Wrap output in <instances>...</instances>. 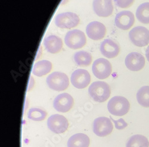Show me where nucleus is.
<instances>
[{"label":"nucleus","instance_id":"9b49d317","mask_svg":"<svg viewBox=\"0 0 149 147\" xmlns=\"http://www.w3.org/2000/svg\"><path fill=\"white\" fill-rule=\"evenodd\" d=\"M74 100L73 97L68 93L57 95L53 101V107L57 112L66 113L73 107Z\"/></svg>","mask_w":149,"mask_h":147},{"label":"nucleus","instance_id":"412c9836","mask_svg":"<svg viewBox=\"0 0 149 147\" xmlns=\"http://www.w3.org/2000/svg\"><path fill=\"white\" fill-rule=\"evenodd\" d=\"M127 147H149L148 139L141 135H135L128 140Z\"/></svg>","mask_w":149,"mask_h":147},{"label":"nucleus","instance_id":"bb28decb","mask_svg":"<svg viewBox=\"0 0 149 147\" xmlns=\"http://www.w3.org/2000/svg\"><path fill=\"white\" fill-rule=\"evenodd\" d=\"M146 56L148 60V62H149V46L147 48L146 50Z\"/></svg>","mask_w":149,"mask_h":147},{"label":"nucleus","instance_id":"dca6fc26","mask_svg":"<svg viewBox=\"0 0 149 147\" xmlns=\"http://www.w3.org/2000/svg\"><path fill=\"white\" fill-rule=\"evenodd\" d=\"M100 51L107 58H113L118 55L120 52V46L115 41L106 39L101 44Z\"/></svg>","mask_w":149,"mask_h":147},{"label":"nucleus","instance_id":"a878e982","mask_svg":"<svg viewBox=\"0 0 149 147\" xmlns=\"http://www.w3.org/2000/svg\"><path fill=\"white\" fill-rule=\"evenodd\" d=\"M110 118L113 121V123H115V128L117 129L122 130V129H125L126 127L128 126V123L123 119H120L118 120H115L111 118V116L110 117Z\"/></svg>","mask_w":149,"mask_h":147},{"label":"nucleus","instance_id":"ddd939ff","mask_svg":"<svg viewBox=\"0 0 149 147\" xmlns=\"http://www.w3.org/2000/svg\"><path fill=\"white\" fill-rule=\"evenodd\" d=\"M93 7L95 13L99 17H109L113 11L112 0H94Z\"/></svg>","mask_w":149,"mask_h":147},{"label":"nucleus","instance_id":"aec40b11","mask_svg":"<svg viewBox=\"0 0 149 147\" xmlns=\"http://www.w3.org/2000/svg\"><path fill=\"white\" fill-rule=\"evenodd\" d=\"M92 55L88 52L81 51L74 55V60L77 64L81 67L88 66L92 62Z\"/></svg>","mask_w":149,"mask_h":147},{"label":"nucleus","instance_id":"20e7f679","mask_svg":"<svg viewBox=\"0 0 149 147\" xmlns=\"http://www.w3.org/2000/svg\"><path fill=\"white\" fill-rule=\"evenodd\" d=\"M129 38L134 45L145 46L149 44V31L143 26L135 27L130 31Z\"/></svg>","mask_w":149,"mask_h":147},{"label":"nucleus","instance_id":"6ab92c4d","mask_svg":"<svg viewBox=\"0 0 149 147\" xmlns=\"http://www.w3.org/2000/svg\"><path fill=\"white\" fill-rule=\"evenodd\" d=\"M52 63L48 60H41L36 63L32 69V73L38 77L47 75L52 69Z\"/></svg>","mask_w":149,"mask_h":147},{"label":"nucleus","instance_id":"5701e85b","mask_svg":"<svg viewBox=\"0 0 149 147\" xmlns=\"http://www.w3.org/2000/svg\"><path fill=\"white\" fill-rule=\"evenodd\" d=\"M136 100L141 106L149 107V86H144L138 91Z\"/></svg>","mask_w":149,"mask_h":147},{"label":"nucleus","instance_id":"f3484780","mask_svg":"<svg viewBox=\"0 0 149 147\" xmlns=\"http://www.w3.org/2000/svg\"><path fill=\"white\" fill-rule=\"evenodd\" d=\"M46 50L52 54L58 53L63 47V42L61 38L56 35H49L44 41Z\"/></svg>","mask_w":149,"mask_h":147},{"label":"nucleus","instance_id":"f03ea898","mask_svg":"<svg viewBox=\"0 0 149 147\" xmlns=\"http://www.w3.org/2000/svg\"><path fill=\"white\" fill-rule=\"evenodd\" d=\"M130 108V104L126 98L115 96L110 100L107 109L110 113L116 116H122L127 114Z\"/></svg>","mask_w":149,"mask_h":147},{"label":"nucleus","instance_id":"2eb2a0df","mask_svg":"<svg viewBox=\"0 0 149 147\" xmlns=\"http://www.w3.org/2000/svg\"><path fill=\"white\" fill-rule=\"evenodd\" d=\"M135 16L130 11H122L118 13L115 19L116 26L123 31L130 29L134 24Z\"/></svg>","mask_w":149,"mask_h":147},{"label":"nucleus","instance_id":"6e6552de","mask_svg":"<svg viewBox=\"0 0 149 147\" xmlns=\"http://www.w3.org/2000/svg\"><path fill=\"white\" fill-rule=\"evenodd\" d=\"M93 132L100 137H105L113 131V126L110 120L106 117L95 119L93 122Z\"/></svg>","mask_w":149,"mask_h":147},{"label":"nucleus","instance_id":"4468645a","mask_svg":"<svg viewBox=\"0 0 149 147\" xmlns=\"http://www.w3.org/2000/svg\"><path fill=\"white\" fill-rule=\"evenodd\" d=\"M86 33L88 37L93 40H101L106 35V28L103 23L94 21L90 23L86 26Z\"/></svg>","mask_w":149,"mask_h":147},{"label":"nucleus","instance_id":"7ed1b4c3","mask_svg":"<svg viewBox=\"0 0 149 147\" xmlns=\"http://www.w3.org/2000/svg\"><path fill=\"white\" fill-rule=\"evenodd\" d=\"M47 83L52 89L56 91H62L68 88L69 80L65 73L54 71L47 77Z\"/></svg>","mask_w":149,"mask_h":147},{"label":"nucleus","instance_id":"423d86ee","mask_svg":"<svg viewBox=\"0 0 149 147\" xmlns=\"http://www.w3.org/2000/svg\"><path fill=\"white\" fill-rule=\"evenodd\" d=\"M79 16L72 12H65L58 15L55 19L56 25L61 29H71L79 23Z\"/></svg>","mask_w":149,"mask_h":147},{"label":"nucleus","instance_id":"393cba45","mask_svg":"<svg viewBox=\"0 0 149 147\" xmlns=\"http://www.w3.org/2000/svg\"><path fill=\"white\" fill-rule=\"evenodd\" d=\"M116 5L119 8H127L131 7L135 0H114Z\"/></svg>","mask_w":149,"mask_h":147},{"label":"nucleus","instance_id":"0eeeda50","mask_svg":"<svg viewBox=\"0 0 149 147\" xmlns=\"http://www.w3.org/2000/svg\"><path fill=\"white\" fill-rule=\"evenodd\" d=\"M92 71L97 78L105 79L111 75L112 66L107 60L100 58L94 61L92 66Z\"/></svg>","mask_w":149,"mask_h":147},{"label":"nucleus","instance_id":"f257e3e1","mask_svg":"<svg viewBox=\"0 0 149 147\" xmlns=\"http://www.w3.org/2000/svg\"><path fill=\"white\" fill-rule=\"evenodd\" d=\"M88 93L94 101L103 103L109 98L111 90L110 86L105 82L96 81L90 86Z\"/></svg>","mask_w":149,"mask_h":147},{"label":"nucleus","instance_id":"1a4fd4ad","mask_svg":"<svg viewBox=\"0 0 149 147\" xmlns=\"http://www.w3.org/2000/svg\"><path fill=\"white\" fill-rule=\"evenodd\" d=\"M47 126L51 131L59 134L63 133L67 130L69 123L65 116L60 114H54L48 119Z\"/></svg>","mask_w":149,"mask_h":147},{"label":"nucleus","instance_id":"39448f33","mask_svg":"<svg viewBox=\"0 0 149 147\" xmlns=\"http://www.w3.org/2000/svg\"><path fill=\"white\" fill-rule=\"evenodd\" d=\"M86 39L84 33L79 30L74 29L69 31L65 38L66 45L73 50H77L84 47Z\"/></svg>","mask_w":149,"mask_h":147},{"label":"nucleus","instance_id":"9d476101","mask_svg":"<svg viewBox=\"0 0 149 147\" xmlns=\"http://www.w3.org/2000/svg\"><path fill=\"white\" fill-rule=\"evenodd\" d=\"M70 81L74 87L78 89H84L87 87L90 84L91 76L87 70L77 69L72 73Z\"/></svg>","mask_w":149,"mask_h":147},{"label":"nucleus","instance_id":"b1692460","mask_svg":"<svg viewBox=\"0 0 149 147\" xmlns=\"http://www.w3.org/2000/svg\"><path fill=\"white\" fill-rule=\"evenodd\" d=\"M47 116V113L44 110L38 108H32L29 110L28 117L29 119L34 121H42Z\"/></svg>","mask_w":149,"mask_h":147},{"label":"nucleus","instance_id":"4be33fe9","mask_svg":"<svg viewBox=\"0 0 149 147\" xmlns=\"http://www.w3.org/2000/svg\"><path fill=\"white\" fill-rule=\"evenodd\" d=\"M136 17L143 24H149V3H144L139 6L136 11Z\"/></svg>","mask_w":149,"mask_h":147},{"label":"nucleus","instance_id":"a211bd4d","mask_svg":"<svg viewBox=\"0 0 149 147\" xmlns=\"http://www.w3.org/2000/svg\"><path fill=\"white\" fill-rule=\"evenodd\" d=\"M90 143V138L86 135L77 133L69 139L68 147H88Z\"/></svg>","mask_w":149,"mask_h":147},{"label":"nucleus","instance_id":"f8f14e48","mask_svg":"<svg viewBox=\"0 0 149 147\" xmlns=\"http://www.w3.org/2000/svg\"><path fill=\"white\" fill-rule=\"evenodd\" d=\"M125 66L130 70L137 71L142 70L146 64L144 56L139 53L132 52L125 58Z\"/></svg>","mask_w":149,"mask_h":147}]
</instances>
